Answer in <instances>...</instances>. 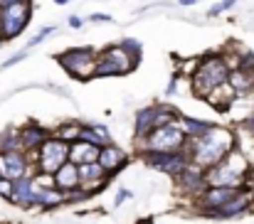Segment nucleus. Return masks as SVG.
Returning <instances> with one entry per match:
<instances>
[{
  "label": "nucleus",
  "instance_id": "24",
  "mask_svg": "<svg viewBox=\"0 0 254 224\" xmlns=\"http://www.w3.org/2000/svg\"><path fill=\"white\" fill-rule=\"evenodd\" d=\"M52 32H57V27H55V25H47V27H42V30H40V32H37V35H35V37H32L30 42H27V47H25V50L30 52L32 47H37V45H40V42H42L45 37H50Z\"/></svg>",
  "mask_w": 254,
  "mask_h": 224
},
{
  "label": "nucleus",
  "instance_id": "15",
  "mask_svg": "<svg viewBox=\"0 0 254 224\" xmlns=\"http://www.w3.org/2000/svg\"><path fill=\"white\" fill-rule=\"evenodd\" d=\"M55 187L60 192H64V195L72 192V190H77L79 187V168L67 160L60 170H55Z\"/></svg>",
  "mask_w": 254,
  "mask_h": 224
},
{
  "label": "nucleus",
  "instance_id": "11",
  "mask_svg": "<svg viewBox=\"0 0 254 224\" xmlns=\"http://www.w3.org/2000/svg\"><path fill=\"white\" fill-rule=\"evenodd\" d=\"M175 182H178V190H180V192H185L188 197L195 200V197L207 187V182H205V168L190 163V165L185 168V172H183L180 177H175Z\"/></svg>",
  "mask_w": 254,
  "mask_h": 224
},
{
  "label": "nucleus",
  "instance_id": "16",
  "mask_svg": "<svg viewBox=\"0 0 254 224\" xmlns=\"http://www.w3.org/2000/svg\"><path fill=\"white\" fill-rule=\"evenodd\" d=\"M153 128H156V104L143 106V109L136 111V116H133V136H136V141L146 138Z\"/></svg>",
  "mask_w": 254,
  "mask_h": 224
},
{
  "label": "nucleus",
  "instance_id": "20",
  "mask_svg": "<svg viewBox=\"0 0 254 224\" xmlns=\"http://www.w3.org/2000/svg\"><path fill=\"white\" fill-rule=\"evenodd\" d=\"M99 158V148L86 143V141H74L69 143V163L74 165H84V163H94Z\"/></svg>",
  "mask_w": 254,
  "mask_h": 224
},
{
  "label": "nucleus",
  "instance_id": "4",
  "mask_svg": "<svg viewBox=\"0 0 254 224\" xmlns=\"http://www.w3.org/2000/svg\"><path fill=\"white\" fill-rule=\"evenodd\" d=\"M185 148H188V136L183 133L178 121L153 128L146 138H141L136 143L138 155L141 153H178V150H185Z\"/></svg>",
  "mask_w": 254,
  "mask_h": 224
},
{
  "label": "nucleus",
  "instance_id": "18",
  "mask_svg": "<svg viewBox=\"0 0 254 224\" xmlns=\"http://www.w3.org/2000/svg\"><path fill=\"white\" fill-rule=\"evenodd\" d=\"M79 141H86L96 148H104L111 143V133L104 123H82V131H79Z\"/></svg>",
  "mask_w": 254,
  "mask_h": 224
},
{
  "label": "nucleus",
  "instance_id": "29",
  "mask_svg": "<svg viewBox=\"0 0 254 224\" xmlns=\"http://www.w3.org/2000/svg\"><path fill=\"white\" fill-rule=\"evenodd\" d=\"M89 20H91V22H114V17L106 15V12H91Z\"/></svg>",
  "mask_w": 254,
  "mask_h": 224
},
{
  "label": "nucleus",
  "instance_id": "34",
  "mask_svg": "<svg viewBox=\"0 0 254 224\" xmlns=\"http://www.w3.org/2000/svg\"><path fill=\"white\" fill-rule=\"evenodd\" d=\"M0 224H2V222H0Z\"/></svg>",
  "mask_w": 254,
  "mask_h": 224
},
{
  "label": "nucleus",
  "instance_id": "30",
  "mask_svg": "<svg viewBox=\"0 0 254 224\" xmlns=\"http://www.w3.org/2000/svg\"><path fill=\"white\" fill-rule=\"evenodd\" d=\"M67 25H69L72 30H82V27H84V20H82L79 15H69V17H67Z\"/></svg>",
  "mask_w": 254,
  "mask_h": 224
},
{
  "label": "nucleus",
  "instance_id": "8",
  "mask_svg": "<svg viewBox=\"0 0 254 224\" xmlns=\"http://www.w3.org/2000/svg\"><path fill=\"white\" fill-rule=\"evenodd\" d=\"M32 170L37 172L32 158L25 150H5V153H0V177L17 180V177L32 175Z\"/></svg>",
  "mask_w": 254,
  "mask_h": 224
},
{
  "label": "nucleus",
  "instance_id": "17",
  "mask_svg": "<svg viewBox=\"0 0 254 224\" xmlns=\"http://www.w3.org/2000/svg\"><path fill=\"white\" fill-rule=\"evenodd\" d=\"M32 190H35V177H32V175H25V177L12 180L10 202L17 205V207H30V205H32Z\"/></svg>",
  "mask_w": 254,
  "mask_h": 224
},
{
  "label": "nucleus",
  "instance_id": "26",
  "mask_svg": "<svg viewBox=\"0 0 254 224\" xmlns=\"http://www.w3.org/2000/svg\"><path fill=\"white\" fill-rule=\"evenodd\" d=\"M10 195H12V180L0 177V197L2 200H10Z\"/></svg>",
  "mask_w": 254,
  "mask_h": 224
},
{
  "label": "nucleus",
  "instance_id": "33",
  "mask_svg": "<svg viewBox=\"0 0 254 224\" xmlns=\"http://www.w3.org/2000/svg\"><path fill=\"white\" fill-rule=\"evenodd\" d=\"M55 2H57V5H67L69 0H55Z\"/></svg>",
  "mask_w": 254,
  "mask_h": 224
},
{
  "label": "nucleus",
  "instance_id": "31",
  "mask_svg": "<svg viewBox=\"0 0 254 224\" xmlns=\"http://www.w3.org/2000/svg\"><path fill=\"white\" fill-rule=\"evenodd\" d=\"M175 89H178V81H175V79H170L168 89H166V96H170V94H175Z\"/></svg>",
  "mask_w": 254,
  "mask_h": 224
},
{
  "label": "nucleus",
  "instance_id": "10",
  "mask_svg": "<svg viewBox=\"0 0 254 224\" xmlns=\"http://www.w3.org/2000/svg\"><path fill=\"white\" fill-rule=\"evenodd\" d=\"M77 168H79V190L84 192L86 197H91L94 192H99V190H104L109 185V175L104 172V168L96 160L77 165Z\"/></svg>",
  "mask_w": 254,
  "mask_h": 224
},
{
  "label": "nucleus",
  "instance_id": "25",
  "mask_svg": "<svg viewBox=\"0 0 254 224\" xmlns=\"http://www.w3.org/2000/svg\"><path fill=\"white\" fill-rule=\"evenodd\" d=\"M235 5H237V0H220L217 5H212V7L207 10V17H217V15H222V12L232 10Z\"/></svg>",
  "mask_w": 254,
  "mask_h": 224
},
{
  "label": "nucleus",
  "instance_id": "32",
  "mask_svg": "<svg viewBox=\"0 0 254 224\" xmlns=\"http://www.w3.org/2000/svg\"><path fill=\"white\" fill-rule=\"evenodd\" d=\"M197 0H178V5H183V7H190V5H195Z\"/></svg>",
  "mask_w": 254,
  "mask_h": 224
},
{
  "label": "nucleus",
  "instance_id": "21",
  "mask_svg": "<svg viewBox=\"0 0 254 224\" xmlns=\"http://www.w3.org/2000/svg\"><path fill=\"white\" fill-rule=\"evenodd\" d=\"M235 96H237V94H235V91H232V86L225 81V84H220L217 89H212V91L205 96V101H207L210 106H215L217 111H227V109H230V104L235 101Z\"/></svg>",
  "mask_w": 254,
  "mask_h": 224
},
{
  "label": "nucleus",
  "instance_id": "19",
  "mask_svg": "<svg viewBox=\"0 0 254 224\" xmlns=\"http://www.w3.org/2000/svg\"><path fill=\"white\" fill-rule=\"evenodd\" d=\"M178 126L183 128V133L188 136V141H195V138L205 136L215 123H212V121H202V118H192V116H183V113H180Z\"/></svg>",
  "mask_w": 254,
  "mask_h": 224
},
{
  "label": "nucleus",
  "instance_id": "1",
  "mask_svg": "<svg viewBox=\"0 0 254 224\" xmlns=\"http://www.w3.org/2000/svg\"><path fill=\"white\" fill-rule=\"evenodd\" d=\"M235 146H237V133L232 128H225V126L215 123L205 136H200L195 141H188V155H190V163L207 170L215 163H220Z\"/></svg>",
  "mask_w": 254,
  "mask_h": 224
},
{
  "label": "nucleus",
  "instance_id": "13",
  "mask_svg": "<svg viewBox=\"0 0 254 224\" xmlns=\"http://www.w3.org/2000/svg\"><path fill=\"white\" fill-rule=\"evenodd\" d=\"M17 136H20V146H22V150L32 158L35 155V150L40 148L52 133L45 128V126H40V123H35V121H30V123H25L20 131H17ZM35 163V160H32Z\"/></svg>",
  "mask_w": 254,
  "mask_h": 224
},
{
  "label": "nucleus",
  "instance_id": "6",
  "mask_svg": "<svg viewBox=\"0 0 254 224\" xmlns=\"http://www.w3.org/2000/svg\"><path fill=\"white\" fill-rule=\"evenodd\" d=\"M32 160H35L37 172H50V175H55V170H60V168L69 160V143L62 141V138H57V136L52 133L40 148L35 150Z\"/></svg>",
  "mask_w": 254,
  "mask_h": 224
},
{
  "label": "nucleus",
  "instance_id": "5",
  "mask_svg": "<svg viewBox=\"0 0 254 224\" xmlns=\"http://www.w3.org/2000/svg\"><path fill=\"white\" fill-rule=\"evenodd\" d=\"M60 67L77 81H89L94 79V67H96V50L89 45H79V47H69L64 52L57 55Z\"/></svg>",
  "mask_w": 254,
  "mask_h": 224
},
{
  "label": "nucleus",
  "instance_id": "28",
  "mask_svg": "<svg viewBox=\"0 0 254 224\" xmlns=\"http://www.w3.org/2000/svg\"><path fill=\"white\" fill-rule=\"evenodd\" d=\"M133 197V192L131 190H119V195H116V200H114V207H119V205H124L126 200H131Z\"/></svg>",
  "mask_w": 254,
  "mask_h": 224
},
{
  "label": "nucleus",
  "instance_id": "14",
  "mask_svg": "<svg viewBox=\"0 0 254 224\" xmlns=\"http://www.w3.org/2000/svg\"><path fill=\"white\" fill-rule=\"evenodd\" d=\"M60 205H64V192H60L57 187H40V185H35V190H32V205L30 207L52 210V207H60Z\"/></svg>",
  "mask_w": 254,
  "mask_h": 224
},
{
  "label": "nucleus",
  "instance_id": "7",
  "mask_svg": "<svg viewBox=\"0 0 254 224\" xmlns=\"http://www.w3.org/2000/svg\"><path fill=\"white\" fill-rule=\"evenodd\" d=\"M148 168L168 175V177H180L185 172V168L190 165V155H188V148L178 150V153H141L138 155Z\"/></svg>",
  "mask_w": 254,
  "mask_h": 224
},
{
  "label": "nucleus",
  "instance_id": "12",
  "mask_svg": "<svg viewBox=\"0 0 254 224\" xmlns=\"http://www.w3.org/2000/svg\"><path fill=\"white\" fill-rule=\"evenodd\" d=\"M96 163H99V165L104 168V172L111 177V175H116L119 170H124V168L128 165V153L124 148H119V146H114V143H109V146L99 148Z\"/></svg>",
  "mask_w": 254,
  "mask_h": 224
},
{
  "label": "nucleus",
  "instance_id": "9",
  "mask_svg": "<svg viewBox=\"0 0 254 224\" xmlns=\"http://www.w3.org/2000/svg\"><path fill=\"white\" fill-rule=\"evenodd\" d=\"M252 192L250 190H242L237 197H232L230 202H225L222 207H215L210 212H205V217L210 220H235V217H242L252 210Z\"/></svg>",
  "mask_w": 254,
  "mask_h": 224
},
{
  "label": "nucleus",
  "instance_id": "2",
  "mask_svg": "<svg viewBox=\"0 0 254 224\" xmlns=\"http://www.w3.org/2000/svg\"><path fill=\"white\" fill-rule=\"evenodd\" d=\"M138 62H141V42L138 40H124V42L109 45L101 52H96L94 79L131 74L138 67Z\"/></svg>",
  "mask_w": 254,
  "mask_h": 224
},
{
  "label": "nucleus",
  "instance_id": "23",
  "mask_svg": "<svg viewBox=\"0 0 254 224\" xmlns=\"http://www.w3.org/2000/svg\"><path fill=\"white\" fill-rule=\"evenodd\" d=\"M5 150H22L17 131H7V133L0 136V153H5Z\"/></svg>",
  "mask_w": 254,
  "mask_h": 224
},
{
  "label": "nucleus",
  "instance_id": "22",
  "mask_svg": "<svg viewBox=\"0 0 254 224\" xmlns=\"http://www.w3.org/2000/svg\"><path fill=\"white\" fill-rule=\"evenodd\" d=\"M79 131H82V121H64L62 126H57L55 136L67 143H74V141H79Z\"/></svg>",
  "mask_w": 254,
  "mask_h": 224
},
{
  "label": "nucleus",
  "instance_id": "27",
  "mask_svg": "<svg viewBox=\"0 0 254 224\" xmlns=\"http://www.w3.org/2000/svg\"><path fill=\"white\" fill-rule=\"evenodd\" d=\"M25 57H27V50H20L17 55H12L10 59H5V62H2V69H7V67H12V64H17V62H22Z\"/></svg>",
  "mask_w": 254,
  "mask_h": 224
},
{
  "label": "nucleus",
  "instance_id": "3",
  "mask_svg": "<svg viewBox=\"0 0 254 224\" xmlns=\"http://www.w3.org/2000/svg\"><path fill=\"white\" fill-rule=\"evenodd\" d=\"M227 76H230V69H227V64H225V59H222L220 52L205 55V57H200L195 72L190 74L192 94H195L197 99H205L212 89H217L220 84H225Z\"/></svg>",
  "mask_w": 254,
  "mask_h": 224
}]
</instances>
